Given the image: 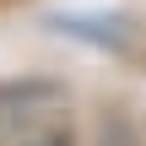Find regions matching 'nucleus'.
Masks as SVG:
<instances>
[{
  "label": "nucleus",
  "instance_id": "f257e3e1",
  "mask_svg": "<svg viewBox=\"0 0 146 146\" xmlns=\"http://www.w3.org/2000/svg\"><path fill=\"white\" fill-rule=\"evenodd\" d=\"M22 146H70V135L65 130H38V135H27Z\"/></svg>",
  "mask_w": 146,
  "mask_h": 146
}]
</instances>
